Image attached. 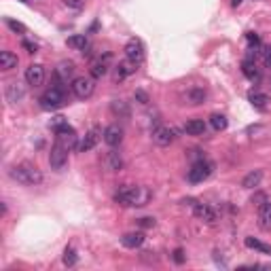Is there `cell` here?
Wrapping results in <instances>:
<instances>
[{
  "mask_svg": "<svg viewBox=\"0 0 271 271\" xmlns=\"http://www.w3.org/2000/svg\"><path fill=\"white\" fill-rule=\"evenodd\" d=\"M6 25H9V30L19 32V34H23V32H25V25L19 23V22H13V19H6Z\"/></svg>",
  "mask_w": 271,
  "mask_h": 271,
  "instance_id": "32",
  "label": "cell"
},
{
  "mask_svg": "<svg viewBox=\"0 0 271 271\" xmlns=\"http://www.w3.org/2000/svg\"><path fill=\"white\" fill-rule=\"evenodd\" d=\"M242 72L248 81H259V70H256V64L252 60H244L242 64Z\"/></svg>",
  "mask_w": 271,
  "mask_h": 271,
  "instance_id": "25",
  "label": "cell"
},
{
  "mask_svg": "<svg viewBox=\"0 0 271 271\" xmlns=\"http://www.w3.org/2000/svg\"><path fill=\"white\" fill-rule=\"evenodd\" d=\"M259 227L265 231L271 229V202L259 205Z\"/></svg>",
  "mask_w": 271,
  "mask_h": 271,
  "instance_id": "17",
  "label": "cell"
},
{
  "mask_svg": "<svg viewBox=\"0 0 271 271\" xmlns=\"http://www.w3.org/2000/svg\"><path fill=\"white\" fill-rule=\"evenodd\" d=\"M265 66H267V68H271V47H269V49H265Z\"/></svg>",
  "mask_w": 271,
  "mask_h": 271,
  "instance_id": "41",
  "label": "cell"
},
{
  "mask_svg": "<svg viewBox=\"0 0 271 271\" xmlns=\"http://www.w3.org/2000/svg\"><path fill=\"white\" fill-rule=\"evenodd\" d=\"M186 100H189L191 104H202L205 100V91L203 89H189V91H186Z\"/></svg>",
  "mask_w": 271,
  "mask_h": 271,
  "instance_id": "29",
  "label": "cell"
},
{
  "mask_svg": "<svg viewBox=\"0 0 271 271\" xmlns=\"http://www.w3.org/2000/svg\"><path fill=\"white\" fill-rule=\"evenodd\" d=\"M111 60H113V55L111 53H106L104 57H98L93 64H91V68H89V72H91L93 79H102L106 72H108V66H111Z\"/></svg>",
  "mask_w": 271,
  "mask_h": 271,
  "instance_id": "11",
  "label": "cell"
},
{
  "mask_svg": "<svg viewBox=\"0 0 271 271\" xmlns=\"http://www.w3.org/2000/svg\"><path fill=\"white\" fill-rule=\"evenodd\" d=\"M22 47H23L25 51H28V53H36V51H38L36 45H34V43H30V41H23V43H22Z\"/></svg>",
  "mask_w": 271,
  "mask_h": 271,
  "instance_id": "38",
  "label": "cell"
},
{
  "mask_svg": "<svg viewBox=\"0 0 271 271\" xmlns=\"http://www.w3.org/2000/svg\"><path fill=\"white\" fill-rule=\"evenodd\" d=\"M45 81V68L41 66V64H32V66L25 68V83L32 87H38L43 85Z\"/></svg>",
  "mask_w": 271,
  "mask_h": 271,
  "instance_id": "10",
  "label": "cell"
},
{
  "mask_svg": "<svg viewBox=\"0 0 271 271\" xmlns=\"http://www.w3.org/2000/svg\"><path fill=\"white\" fill-rule=\"evenodd\" d=\"M64 123H68V121L64 119V117H55L53 121H51V127H53V130H57V127H62Z\"/></svg>",
  "mask_w": 271,
  "mask_h": 271,
  "instance_id": "39",
  "label": "cell"
},
{
  "mask_svg": "<svg viewBox=\"0 0 271 271\" xmlns=\"http://www.w3.org/2000/svg\"><path fill=\"white\" fill-rule=\"evenodd\" d=\"M76 261H79V256H76V250L72 246H68L66 250H64V265L72 267V265H76Z\"/></svg>",
  "mask_w": 271,
  "mask_h": 271,
  "instance_id": "30",
  "label": "cell"
},
{
  "mask_svg": "<svg viewBox=\"0 0 271 271\" xmlns=\"http://www.w3.org/2000/svg\"><path fill=\"white\" fill-rule=\"evenodd\" d=\"M121 165H123V161H121L119 153H111V155H108V170H121Z\"/></svg>",
  "mask_w": 271,
  "mask_h": 271,
  "instance_id": "31",
  "label": "cell"
},
{
  "mask_svg": "<svg viewBox=\"0 0 271 271\" xmlns=\"http://www.w3.org/2000/svg\"><path fill=\"white\" fill-rule=\"evenodd\" d=\"M174 138H176V132L172 127H165V125H159L153 130V142L157 146H170Z\"/></svg>",
  "mask_w": 271,
  "mask_h": 271,
  "instance_id": "9",
  "label": "cell"
},
{
  "mask_svg": "<svg viewBox=\"0 0 271 271\" xmlns=\"http://www.w3.org/2000/svg\"><path fill=\"white\" fill-rule=\"evenodd\" d=\"M193 212H195V216L199 218V221H203V223H216V210L214 208H210L208 203H195L193 205Z\"/></svg>",
  "mask_w": 271,
  "mask_h": 271,
  "instance_id": "12",
  "label": "cell"
},
{
  "mask_svg": "<svg viewBox=\"0 0 271 271\" xmlns=\"http://www.w3.org/2000/svg\"><path fill=\"white\" fill-rule=\"evenodd\" d=\"M136 70H138V64L132 62V60H123V62H119V66H117V68H114L113 79H114V81H123L125 76L134 74Z\"/></svg>",
  "mask_w": 271,
  "mask_h": 271,
  "instance_id": "13",
  "label": "cell"
},
{
  "mask_svg": "<svg viewBox=\"0 0 271 271\" xmlns=\"http://www.w3.org/2000/svg\"><path fill=\"white\" fill-rule=\"evenodd\" d=\"M210 125L214 127L216 132H223V130H227V125H229V121H227V117H225V114H212L210 117Z\"/></svg>",
  "mask_w": 271,
  "mask_h": 271,
  "instance_id": "28",
  "label": "cell"
},
{
  "mask_svg": "<svg viewBox=\"0 0 271 271\" xmlns=\"http://www.w3.org/2000/svg\"><path fill=\"white\" fill-rule=\"evenodd\" d=\"M11 178L17 180L19 184H25V186H34V184H41L43 182V174L36 165L32 163H19L15 167H11Z\"/></svg>",
  "mask_w": 271,
  "mask_h": 271,
  "instance_id": "2",
  "label": "cell"
},
{
  "mask_svg": "<svg viewBox=\"0 0 271 271\" xmlns=\"http://www.w3.org/2000/svg\"><path fill=\"white\" fill-rule=\"evenodd\" d=\"M265 202H267L265 195H254V197H252V203H256V205H263Z\"/></svg>",
  "mask_w": 271,
  "mask_h": 271,
  "instance_id": "40",
  "label": "cell"
},
{
  "mask_svg": "<svg viewBox=\"0 0 271 271\" xmlns=\"http://www.w3.org/2000/svg\"><path fill=\"white\" fill-rule=\"evenodd\" d=\"M138 225L142 229H151V227H155V218H151V216H146V218H140L138 221Z\"/></svg>",
  "mask_w": 271,
  "mask_h": 271,
  "instance_id": "35",
  "label": "cell"
},
{
  "mask_svg": "<svg viewBox=\"0 0 271 271\" xmlns=\"http://www.w3.org/2000/svg\"><path fill=\"white\" fill-rule=\"evenodd\" d=\"M246 38H248V43L252 45V47H259V45H261V36L256 34V32H248Z\"/></svg>",
  "mask_w": 271,
  "mask_h": 271,
  "instance_id": "34",
  "label": "cell"
},
{
  "mask_svg": "<svg viewBox=\"0 0 271 271\" xmlns=\"http://www.w3.org/2000/svg\"><path fill=\"white\" fill-rule=\"evenodd\" d=\"M38 102H41V108H45V111H57V108L66 104V93L62 91V87H51L41 95Z\"/></svg>",
  "mask_w": 271,
  "mask_h": 271,
  "instance_id": "3",
  "label": "cell"
},
{
  "mask_svg": "<svg viewBox=\"0 0 271 271\" xmlns=\"http://www.w3.org/2000/svg\"><path fill=\"white\" fill-rule=\"evenodd\" d=\"M22 98H23V87L19 85V83H11V85L6 87V100H9L11 104H17Z\"/></svg>",
  "mask_w": 271,
  "mask_h": 271,
  "instance_id": "23",
  "label": "cell"
},
{
  "mask_svg": "<svg viewBox=\"0 0 271 271\" xmlns=\"http://www.w3.org/2000/svg\"><path fill=\"white\" fill-rule=\"evenodd\" d=\"M17 64H19V60L15 53H11V51H2V53H0V68H2L4 72L17 68Z\"/></svg>",
  "mask_w": 271,
  "mask_h": 271,
  "instance_id": "18",
  "label": "cell"
},
{
  "mask_svg": "<svg viewBox=\"0 0 271 271\" xmlns=\"http://www.w3.org/2000/svg\"><path fill=\"white\" fill-rule=\"evenodd\" d=\"M70 87H72V93H74L79 100H87L89 95L93 93L95 83H93V79H87V76H76Z\"/></svg>",
  "mask_w": 271,
  "mask_h": 271,
  "instance_id": "6",
  "label": "cell"
},
{
  "mask_svg": "<svg viewBox=\"0 0 271 271\" xmlns=\"http://www.w3.org/2000/svg\"><path fill=\"white\" fill-rule=\"evenodd\" d=\"M261 180H263V172L261 170H254V172H250V174L244 176L242 186H244V189H256V186L261 184Z\"/></svg>",
  "mask_w": 271,
  "mask_h": 271,
  "instance_id": "20",
  "label": "cell"
},
{
  "mask_svg": "<svg viewBox=\"0 0 271 271\" xmlns=\"http://www.w3.org/2000/svg\"><path fill=\"white\" fill-rule=\"evenodd\" d=\"M53 132H55V136H57V142H60L62 146H66L68 151H72V148H79L74 127H70L68 123H64L62 127H57V130H53Z\"/></svg>",
  "mask_w": 271,
  "mask_h": 271,
  "instance_id": "7",
  "label": "cell"
},
{
  "mask_svg": "<svg viewBox=\"0 0 271 271\" xmlns=\"http://www.w3.org/2000/svg\"><path fill=\"white\" fill-rule=\"evenodd\" d=\"M98 140H100V134L98 130H91V132H87L85 136H83V140L79 142V151L81 153H87V151H91V148L98 144Z\"/></svg>",
  "mask_w": 271,
  "mask_h": 271,
  "instance_id": "16",
  "label": "cell"
},
{
  "mask_svg": "<svg viewBox=\"0 0 271 271\" xmlns=\"http://www.w3.org/2000/svg\"><path fill=\"white\" fill-rule=\"evenodd\" d=\"M102 136H104V142L108 146H119L123 142V130L119 125H108Z\"/></svg>",
  "mask_w": 271,
  "mask_h": 271,
  "instance_id": "14",
  "label": "cell"
},
{
  "mask_svg": "<svg viewBox=\"0 0 271 271\" xmlns=\"http://www.w3.org/2000/svg\"><path fill=\"white\" fill-rule=\"evenodd\" d=\"M68 47L70 49H76V51H85L89 47V41L85 34H74L68 38Z\"/></svg>",
  "mask_w": 271,
  "mask_h": 271,
  "instance_id": "24",
  "label": "cell"
},
{
  "mask_svg": "<svg viewBox=\"0 0 271 271\" xmlns=\"http://www.w3.org/2000/svg\"><path fill=\"white\" fill-rule=\"evenodd\" d=\"M244 2V0H231V6H235V9H237V6H240Z\"/></svg>",
  "mask_w": 271,
  "mask_h": 271,
  "instance_id": "42",
  "label": "cell"
},
{
  "mask_svg": "<svg viewBox=\"0 0 271 271\" xmlns=\"http://www.w3.org/2000/svg\"><path fill=\"white\" fill-rule=\"evenodd\" d=\"M248 100H250V104H252L254 108H259V111H265L267 104H269V95L261 93V91H250Z\"/></svg>",
  "mask_w": 271,
  "mask_h": 271,
  "instance_id": "19",
  "label": "cell"
},
{
  "mask_svg": "<svg viewBox=\"0 0 271 271\" xmlns=\"http://www.w3.org/2000/svg\"><path fill=\"white\" fill-rule=\"evenodd\" d=\"M125 57L127 60H132L136 64H140L142 60H144V45H142L140 38H130L125 45Z\"/></svg>",
  "mask_w": 271,
  "mask_h": 271,
  "instance_id": "8",
  "label": "cell"
},
{
  "mask_svg": "<svg viewBox=\"0 0 271 271\" xmlns=\"http://www.w3.org/2000/svg\"><path fill=\"white\" fill-rule=\"evenodd\" d=\"M22 2H30V0H22Z\"/></svg>",
  "mask_w": 271,
  "mask_h": 271,
  "instance_id": "43",
  "label": "cell"
},
{
  "mask_svg": "<svg viewBox=\"0 0 271 271\" xmlns=\"http://www.w3.org/2000/svg\"><path fill=\"white\" fill-rule=\"evenodd\" d=\"M153 193L148 186H121V189L114 193V202L119 205H125V208H140V205H146L151 202Z\"/></svg>",
  "mask_w": 271,
  "mask_h": 271,
  "instance_id": "1",
  "label": "cell"
},
{
  "mask_svg": "<svg viewBox=\"0 0 271 271\" xmlns=\"http://www.w3.org/2000/svg\"><path fill=\"white\" fill-rule=\"evenodd\" d=\"M244 244H246L248 248H252V250H259V252H263V254H271V246L259 242L256 237H246V240H244Z\"/></svg>",
  "mask_w": 271,
  "mask_h": 271,
  "instance_id": "26",
  "label": "cell"
},
{
  "mask_svg": "<svg viewBox=\"0 0 271 271\" xmlns=\"http://www.w3.org/2000/svg\"><path fill=\"white\" fill-rule=\"evenodd\" d=\"M172 259H174V263H176V265H182V263L186 261L184 250L182 248H176V250H174V254H172Z\"/></svg>",
  "mask_w": 271,
  "mask_h": 271,
  "instance_id": "33",
  "label": "cell"
},
{
  "mask_svg": "<svg viewBox=\"0 0 271 271\" xmlns=\"http://www.w3.org/2000/svg\"><path fill=\"white\" fill-rule=\"evenodd\" d=\"M134 98H136V100H138V102H140V104H146V102H148V95H146L144 91H142V89H138V91H136V93H134Z\"/></svg>",
  "mask_w": 271,
  "mask_h": 271,
  "instance_id": "37",
  "label": "cell"
},
{
  "mask_svg": "<svg viewBox=\"0 0 271 271\" xmlns=\"http://www.w3.org/2000/svg\"><path fill=\"white\" fill-rule=\"evenodd\" d=\"M212 170H214V163H210L208 159L202 157V159H197L195 163L191 165V170H189V174H186V178H189V182L199 184V182H203V180L210 178Z\"/></svg>",
  "mask_w": 271,
  "mask_h": 271,
  "instance_id": "4",
  "label": "cell"
},
{
  "mask_svg": "<svg viewBox=\"0 0 271 271\" xmlns=\"http://www.w3.org/2000/svg\"><path fill=\"white\" fill-rule=\"evenodd\" d=\"M184 132L189 136H203L205 134V123L202 119H191V121H186Z\"/></svg>",
  "mask_w": 271,
  "mask_h": 271,
  "instance_id": "21",
  "label": "cell"
},
{
  "mask_svg": "<svg viewBox=\"0 0 271 271\" xmlns=\"http://www.w3.org/2000/svg\"><path fill=\"white\" fill-rule=\"evenodd\" d=\"M68 163V148L62 146L60 142L55 140V144L51 146V153H49V165L53 167L55 172H62Z\"/></svg>",
  "mask_w": 271,
  "mask_h": 271,
  "instance_id": "5",
  "label": "cell"
},
{
  "mask_svg": "<svg viewBox=\"0 0 271 271\" xmlns=\"http://www.w3.org/2000/svg\"><path fill=\"white\" fill-rule=\"evenodd\" d=\"M111 111L117 114V117H130V106H127V102H123V100H114L113 104H111Z\"/></svg>",
  "mask_w": 271,
  "mask_h": 271,
  "instance_id": "27",
  "label": "cell"
},
{
  "mask_svg": "<svg viewBox=\"0 0 271 271\" xmlns=\"http://www.w3.org/2000/svg\"><path fill=\"white\" fill-rule=\"evenodd\" d=\"M144 233L142 231H130V233H125L123 237H121V244H123V248H130V250H136L140 248L142 244H144Z\"/></svg>",
  "mask_w": 271,
  "mask_h": 271,
  "instance_id": "15",
  "label": "cell"
},
{
  "mask_svg": "<svg viewBox=\"0 0 271 271\" xmlns=\"http://www.w3.org/2000/svg\"><path fill=\"white\" fill-rule=\"evenodd\" d=\"M72 72H74V64L72 62H62L60 66H57V70H55V76L62 83H68V79L72 76Z\"/></svg>",
  "mask_w": 271,
  "mask_h": 271,
  "instance_id": "22",
  "label": "cell"
},
{
  "mask_svg": "<svg viewBox=\"0 0 271 271\" xmlns=\"http://www.w3.org/2000/svg\"><path fill=\"white\" fill-rule=\"evenodd\" d=\"M64 4L70 6V9H81L85 4V0H64Z\"/></svg>",
  "mask_w": 271,
  "mask_h": 271,
  "instance_id": "36",
  "label": "cell"
}]
</instances>
